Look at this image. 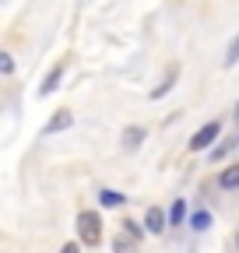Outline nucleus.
Wrapping results in <instances>:
<instances>
[{"mask_svg": "<svg viewBox=\"0 0 239 253\" xmlns=\"http://www.w3.org/2000/svg\"><path fill=\"white\" fill-rule=\"evenodd\" d=\"M78 236H81L84 246H99L102 243V221H99L95 211H81L78 214Z\"/></svg>", "mask_w": 239, "mask_h": 253, "instance_id": "obj_1", "label": "nucleus"}, {"mask_svg": "<svg viewBox=\"0 0 239 253\" xmlns=\"http://www.w3.org/2000/svg\"><path fill=\"white\" fill-rule=\"evenodd\" d=\"M218 134H222V123H218V120L204 123L200 130L190 137V151H207V148H211V141H218Z\"/></svg>", "mask_w": 239, "mask_h": 253, "instance_id": "obj_2", "label": "nucleus"}, {"mask_svg": "<svg viewBox=\"0 0 239 253\" xmlns=\"http://www.w3.org/2000/svg\"><path fill=\"white\" fill-rule=\"evenodd\" d=\"M71 123H74V116H71V113H60V116H53V120L42 126V134H46V137H49V134H60V130H67Z\"/></svg>", "mask_w": 239, "mask_h": 253, "instance_id": "obj_3", "label": "nucleus"}, {"mask_svg": "<svg viewBox=\"0 0 239 253\" xmlns=\"http://www.w3.org/2000/svg\"><path fill=\"white\" fill-rule=\"evenodd\" d=\"M60 78H64V67H60V63H56V67L46 74V81L39 84V95H53V88L60 84Z\"/></svg>", "mask_w": 239, "mask_h": 253, "instance_id": "obj_4", "label": "nucleus"}, {"mask_svg": "<svg viewBox=\"0 0 239 253\" xmlns=\"http://www.w3.org/2000/svg\"><path fill=\"white\" fill-rule=\"evenodd\" d=\"M144 225H148V232H162V229H165V214H162V208H152V211H148Z\"/></svg>", "mask_w": 239, "mask_h": 253, "instance_id": "obj_5", "label": "nucleus"}, {"mask_svg": "<svg viewBox=\"0 0 239 253\" xmlns=\"http://www.w3.org/2000/svg\"><path fill=\"white\" fill-rule=\"evenodd\" d=\"M218 183H222V190H239V166H229Z\"/></svg>", "mask_w": 239, "mask_h": 253, "instance_id": "obj_6", "label": "nucleus"}, {"mask_svg": "<svg viewBox=\"0 0 239 253\" xmlns=\"http://www.w3.org/2000/svg\"><path fill=\"white\" fill-rule=\"evenodd\" d=\"M190 229H194V232L211 229V214H207V211H194V214H190Z\"/></svg>", "mask_w": 239, "mask_h": 253, "instance_id": "obj_7", "label": "nucleus"}, {"mask_svg": "<svg viewBox=\"0 0 239 253\" xmlns=\"http://www.w3.org/2000/svg\"><path fill=\"white\" fill-rule=\"evenodd\" d=\"M99 204H102V208H120V204H123V194H120V190H102V194H99Z\"/></svg>", "mask_w": 239, "mask_h": 253, "instance_id": "obj_8", "label": "nucleus"}, {"mask_svg": "<svg viewBox=\"0 0 239 253\" xmlns=\"http://www.w3.org/2000/svg\"><path fill=\"white\" fill-rule=\"evenodd\" d=\"M144 141V130H141V126H127V130H123V148H137Z\"/></svg>", "mask_w": 239, "mask_h": 253, "instance_id": "obj_9", "label": "nucleus"}, {"mask_svg": "<svg viewBox=\"0 0 239 253\" xmlns=\"http://www.w3.org/2000/svg\"><path fill=\"white\" fill-rule=\"evenodd\" d=\"M183 218H187V204H183V201H176L172 211H169V221H172V225H179Z\"/></svg>", "mask_w": 239, "mask_h": 253, "instance_id": "obj_10", "label": "nucleus"}, {"mask_svg": "<svg viewBox=\"0 0 239 253\" xmlns=\"http://www.w3.org/2000/svg\"><path fill=\"white\" fill-rule=\"evenodd\" d=\"M239 60V32H236V39H232V46H229V53H225V67H232V63Z\"/></svg>", "mask_w": 239, "mask_h": 253, "instance_id": "obj_11", "label": "nucleus"}, {"mask_svg": "<svg viewBox=\"0 0 239 253\" xmlns=\"http://www.w3.org/2000/svg\"><path fill=\"white\" fill-rule=\"evenodd\" d=\"M172 78H176V74H169V78H165V81H162V84H159V88L152 91V99H162V95H165V91L172 88Z\"/></svg>", "mask_w": 239, "mask_h": 253, "instance_id": "obj_12", "label": "nucleus"}, {"mask_svg": "<svg viewBox=\"0 0 239 253\" xmlns=\"http://www.w3.org/2000/svg\"><path fill=\"white\" fill-rule=\"evenodd\" d=\"M0 71H4V74H11V71H14V60H11L7 53H4V56H0Z\"/></svg>", "mask_w": 239, "mask_h": 253, "instance_id": "obj_13", "label": "nucleus"}, {"mask_svg": "<svg viewBox=\"0 0 239 253\" xmlns=\"http://www.w3.org/2000/svg\"><path fill=\"white\" fill-rule=\"evenodd\" d=\"M60 253H78V243H67V246L60 250Z\"/></svg>", "mask_w": 239, "mask_h": 253, "instance_id": "obj_14", "label": "nucleus"}, {"mask_svg": "<svg viewBox=\"0 0 239 253\" xmlns=\"http://www.w3.org/2000/svg\"><path fill=\"white\" fill-rule=\"evenodd\" d=\"M236 123H239V102H236Z\"/></svg>", "mask_w": 239, "mask_h": 253, "instance_id": "obj_15", "label": "nucleus"}, {"mask_svg": "<svg viewBox=\"0 0 239 253\" xmlns=\"http://www.w3.org/2000/svg\"><path fill=\"white\" fill-rule=\"evenodd\" d=\"M236 243H239V236H236Z\"/></svg>", "mask_w": 239, "mask_h": 253, "instance_id": "obj_16", "label": "nucleus"}]
</instances>
